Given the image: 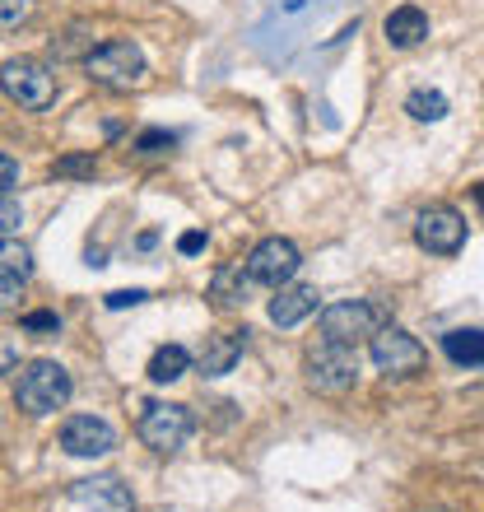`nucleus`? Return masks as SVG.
<instances>
[{"mask_svg":"<svg viewBox=\"0 0 484 512\" xmlns=\"http://www.w3.org/2000/svg\"><path fill=\"white\" fill-rule=\"evenodd\" d=\"M70 373L56 359H33V364L19 368V382H14V405L24 410V415H56L61 405L70 401Z\"/></svg>","mask_w":484,"mask_h":512,"instance_id":"nucleus-1","label":"nucleus"},{"mask_svg":"<svg viewBox=\"0 0 484 512\" xmlns=\"http://www.w3.org/2000/svg\"><path fill=\"white\" fill-rule=\"evenodd\" d=\"M0 89L24 112H47L56 103V70L38 56H14L0 66Z\"/></svg>","mask_w":484,"mask_h":512,"instance_id":"nucleus-2","label":"nucleus"},{"mask_svg":"<svg viewBox=\"0 0 484 512\" xmlns=\"http://www.w3.org/2000/svg\"><path fill=\"white\" fill-rule=\"evenodd\" d=\"M84 70H89V80L103 84V89H135V84L145 80V52L126 38H112V42H98L94 52L84 56Z\"/></svg>","mask_w":484,"mask_h":512,"instance_id":"nucleus-3","label":"nucleus"},{"mask_svg":"<svg viewBox=\"0 0 484 512\" xmlns=\"http://www.w3.org/2000/svg\"><path fill=\"white\" fill-rule=\"evenodd\" d=\"M191 429H196V419H191L187 405H177V401H145L140 405V419H135L140 443H145L149 452H163V457L187 443Z\"/></svg>","mask_w":484,"mask_h":512,"instance_id":"nucleus-4","label":"nucleus"},{"mask_svg":"<svg viewBox=\"0 0 484 512\" xmlns=\"http://www.w3.org/2000/svg\"><path fill=\"white\" fill-rule=\"evenodd\" d=\"M368 350H373V364L387 373V378H415L419 368H424V345H419L405 326H391V322H382L368 336Z\"/></svg>","mask_w":484,"mask_h":512,"instance_id":"nucleus-5","label":"nucleus"},{"mask_svg":"<svg viewBox=\"0 0 484 512\" xmlns=\"http://www.w3.org/2000/svg\"><path fill=\"white\" fill-rule=\"evenodd\" d=\"M359 382V354L350 345H331L322 340L317 350L308 354V387L322 391V396H345Z\"/></svg>","mask_w":484,"mask_h":512,"instance_id":"nucleus-6","label":"nucleus"},{"mask_svg":"<svg viewBox=\"0 0 484 512\" xmlns=\"http://www.w3.org/2000/svg\"><path fill=\"white\" fill-rule=\"evenodd\" d=\"M322 340H331V345H359V340H368L382 326V308L377 303H363V298H354V303H331V308H322Z\"/></svg>","mask_w":484,"mask_h":512,"instance_id":"nucleus-7","label":"nucleus"},{"mask_svg":"<svg viewBox=\"0 0 484 512\" xmlns=\"http://www.w3.org/2000/svg\"><path fill=\"white\" fill-rule=\"evenodd\" d=\"M415 243L433 256H457L466 247V219L452 205H429L415 219Z\"/></svg>","mask_w":484,"mask_h":512,"instance_id":"nucleus-8","label":"nucleus"},{"mask_svg":"<svg viewBox=\"0 0 484 512\" xmlns=\"http://www.w3.org/2000/svg\"><path fill=\"white\" fill-rule=\"evenodd\" d=\"M298 247L289 243V238H261V243L247 252V261H242V270L252 275V284H270V289H280V284H289L298 275Z\"/></svg>","mask_w":484,"mask_h":512,"instance_id":"nucleus-9","label":"nucleus"},{"mask_svg":"<svg viewBox=\"0 0 484 512\" xmlns=\"http://www.w3.org/2000/svg\"><path fill=\"white\" fill-rule=\"evenodd\" d=\"M61 447H66L70 457H108L112 447H117V429L98 415H70L61 424Z\"/></svg>","mask_w":484,"mask_h":512,"instance_id":"nucleus-10","label":"nucleus"},{"mask_svg":"<svg viewBox=\"0 0 484 512\" xmlns=\"http://www.w3.org/2000/svg\"><path fill=\"white\" fill-rule=\"evenodd\" d=\"M70 503L80 512H135V494L121 485L117 475H94V480H75Z\"/></svg>","mask_w":484,"mask_h":512,"instance_id":"nucleus-11","label":"nucleus"},{"mask_svg":"<svg viewBox=\"0 0 484 512\" xmlns=\"http://www.w3.org/2000/svg\"><path fill=\"white\" fill-rule=\"evenodd\" d=\"M317 308H322V294H317L312 284H280L275 298H270V322L298 326V322H308Z\"/></svg>","mask_w":484,"mask_h":512,"instance_id":"nucleus-12","label":"nucleus"},{"mask_svg":"<svg viewBox=\"0 0 484 512\" xmlns=\"http://www.w3.org/2000/svg\"><path fill=\"white\" fill-rule=\"evenodd\" d=\"M242 345H247V331H210L201 340V373L205 378L233 373V364L242 359Z\"/></svg>","mask_w":484,"mask_h":512,"instance_id":"nucleus-13","label":"nucleus"},{"mask_svg":"<svg viewBox=\"0 0 484 512\" xmlns=\"http://www.w3.org/2000/svg\"><path fill=\"white\" fill-rule=\"evenodd\" d=\"M424 38H429V19H424V10L401 5V10L387 14V42L396 47V52H410V47H419Z\"/></svg>","mask_w":484,"mask_h":512,"instance_id":"nucleus-14","label":"nucleus"},{"mask_svg":"<svg viewBox=\"0 0 484 512\" xmlns=\"http://www.w3.org/2000/svg\"><path fill=\"white\" fill-rule=\"evenodd\" d=\"M443 354L461 368H484V331L480 326H457V331H447Z\"/></svg>","mask_w":484,"mask_h":512,"instance_id":"nucleus-15","label":"nucleus"},{"mask_svg":"<svg viewBox=\"0 0 484 512\" xmlns=\"http://www.w3.org/2000/svg\"><path fill=\"white\" fill-rule=\"evenodd\" d=\"M210 298H215L219 308H242L252 298V275L242 266H219L215 280H210Z\"/></svg>","mask_w":484,"mask_h":512,"instance_id":"nucleus-16","label":"nucleus"},{"mask_svg":"<svg viewBox=\"0 0 484 512\" xmlns=\"http://www.w3.org/2000/svg\"><path fill=\"white\" fill-rule=\"evenodd\" d=\"M33 280V252L19 238H0V284H24Z\"/></svg>","mask_w":484,"mask_h":512,"instance_id":"nucleus-17","label":"nucleus"},{"mask_svg":"<svg viewBox=\"0 0 484 512\" xmlns=\"http://www.w3.org/2000/svg\"><path fill=\"white\" fill-rule=\"evenodd\" d=\"M187 368H191V354L182 345H159L154 359H149V382H159V387L163 382H177Z\"/></svg>","mask_w":484,"mask_h":512,"instance_id":"nucleus-18","label":"nucleus"},{"mask_svg":"<svg viewBox=\"0 0 484 512\" xmlns=\"http://www.w3.org/2000/svg\"><path fill=\"white\" fill-rule=\"evenodd\" d=\"M405 112L415 117V122H443L447 117V98L438 89H415V94L405 98Z\"/></svg>","mask_w":484,"mask_h":512,"instance_id":"nucleus-19","label":"nucleus"},{"mask_svg":"<svg viewBox=\"0 0 484 512\" xmlns=\"http://www.w3.org/2000/svg\"><path fill=\"white\" fill-rule=\"evenodd\" d=\"M52 47H56V56H61V61H70V56H89V52H94V38H89V28H84V24H70L66 38L52 42Z\"/></svg>","mask_w":484,"mask_h":512,"instance_id":"nucleus-20","label":"nucleus"},{"mask_svg":"<svg viewBox=\"0 0 484 512\" xmlns=\"http://www.w3.org/2000/svg\"><path fill=\"white\" fill-rule=\"evenodd\" d=\"M94 173H98L94 154H66V159L52 163V177H94Z\"/></svg>","mask_w":484,"mask_h":512,"instance_id":"nucleus-21","label":"nucleus"},{"mask_svg":"<svg viewBox=\"0 0 484 512\" xmlns=\"http://www.w3.org/2000/svg\"><path fill=\"white\" fill-rule=\"evenodd\" d=\"M19 326H24V336H56V331H61V317H56V312H24Z\"/></svg>","mask_w":484,"mask_h":512,"instance_id":"nucleus-22","label":"nucleus"},{"mask_svg":"<svg viewBox=\"0 0 484 512\" xmlns=\"http://www.w3.org/2000/svg\"><path fill=\"white\" fill-rule=\"evenodd\" d=\"M177 145L173 131H140L135 135V154H168Z\"/></svg>","mask_w":484,"mask_h":512,"instance_id":"nucleus-23","label":"nucleus"},{"mask_svg":"<svg viewBox=\"0 0 484 512\" xmlns=\"http://www.w3.org/2000/svg\"><path fill=\"white\" fill-rule=\"evenodd\" d=\"M28 14H33L28 0H0V28H19Z\"/></svg>","mask_w":484,"mask_h":512,"instance_id":"nucleus-24","label":"nucleus"},{"mask_svg":"<svg viewBox=\"0 0 484 512\" xmlns=\"http://www.w3.org/2000/svg\"><path fill=\"white\" fill-rule=\"evenodd\" d=\"M19 219H24V210H19V201H10V196H0V233L19 229Z\"/></svg>","mask_w":484,"mask_h":512,"instance_id":"nucleus-25","label":"nucleus"},{"mask_svg":"<svg viewBox=\"0 0 484 512\" xmlns=\"http://www.w3.org/2000/svg\"><path fill=\"white\" fill-rule=\"evenodd\" d=\"M145 289H117V294H108V308L121 312V308H135V303H145Z\"/></svg>","mask_w":484,"mask_h":512,"instance_id":"nucleus-26","label":"nucleus"},{"mask_svg":"<svg viewBox=\"0 0 484 512\" xmlns=\"http://www.w3.org/2000/svg\"><path fill=\"white\" fill-rule=\"evenodd\" d=\"M14 182H19V163H14L10 154H0V196H10Z\"/></svg>","mask_w":484,"mask_h":512,"instance_id":"nucleus-27","label":"nucleus"},{"mask_svg":"<svg viewBox=\"0 0 484 512\" xmlns=\"http://www.w3.org/2000/svg\"><path fill=\"white\" fill-rule=\"evenodd\" d=\"M14 368H19V345H14L10 336H0V378L14 373Z\"/></svg>","mask_w":484,"mask_h":512,"instance_id":"nucleus-28","label":"nucleus"},{"mask_svg":"<svg viewBox=\"0 0 484 512\" xmlns=\"http://www.w3.org/2000/svg\"><path fill=\"white\" fill-rule=\"evenodd\" d=\"M177 252H182V256H196V252H205V233H201V229L182 233V238H177Z\"/></svg>","mask_w":484,"mask_h":512,"instance_id":"nucleus-29","label":"nucleus"},{"mask_svg":"<svg viewBox=\"0 0 484 512\" xmlns=\"http://www.w3.org/2000/svg\"><path fill=\"white\" fill-rule=\"evenodd\" d=\"M19 294H24L19 284H0V317H5V312H19Z\"/></svg>","mask_w":484,"mask_h":512,"instance_id":"nucleus-30","label":"nucleus"},{"mask_svg":"<svg viewBox=\"0 0 484 512\" xmlns=\"http://www.w3.org/2000/svg\"><path fill=\"white\" fill-rule=\"evenodd\" d=\"M475 210L484 215V182H475Z\"/></svg>","mask_w":484,"mask_h":512,"instance_id":"nucleus-31","label":"nucleus"}]
</instances>
